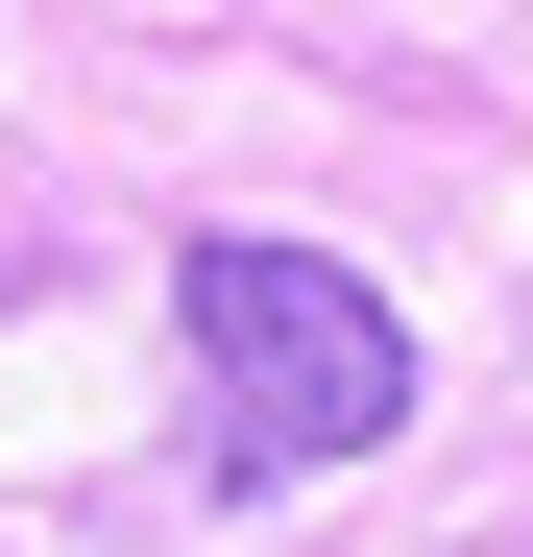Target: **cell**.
Segmentation results:
<instances>
[{
  "label": "cell",
  "instance_id": "obj_1",
  "mask_svg": "<svg viewBox=\"0 0 533 557\" xmlns=\"http://www.w3.org/2000/svg\"><path fill=\"white\" fill-rule=\"evenodd\" d=\"M170 339H195V460H219V509H292V485H339V460L412 412V315H388L339 243H266V219L170 243Z\"/></svg>",
  "mask_w": 533,
  "mask_h": 557
}]
</instances>
